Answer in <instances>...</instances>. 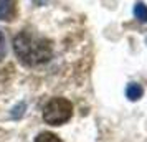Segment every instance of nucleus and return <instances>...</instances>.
<instances>
[{
    "mask_svg": "<svg viewBox=\"0 0 147 142\" xmlns=\"http://www.w3.org/2000/svg\"><path fill=\"white\" fill-rule=\"evenodd\" d=\"M15 0H0V20H12L15 15Z\"/></svg>",
    "mask_w": 147,
    "mask_h": 142,
    "instance_id": "3",
    "label": "nucleus"
},
{
    "mask_svg": "<svg viewBox=\"0 0 147 142\" xmlns=\"http://www.w3.org/2000/svg\"><path fill=\"white\" fill-rule=\"evenodd\" d=\"M35 142H61V139L53 132H40L36 135Z\"/></svg>",
    "mask_w": 147,
    "mask_h": 142,
    "instance_id": "6",
    "label": "nucleus"
},
{
    "mask_svg": "<svg viewBox=\"0 0 147 142\" xmlns=\"http://www.w3.org/2000/svg\"><path fill=\"white\" fill-rule=\"evenodd\" d=\"M134 15H136V18L142 23H146L147 22V5H144L142 2H139L136 7H134Z\"/></svg>",
    "mask_w": 147,
    "mask_h": 142,
    "instance_id": "5",
    "label": "nucleus"
},
{
    "mask_svg": "<svg viewBox=\"0 0 147 142\" xmlns=\"http://www.w3.org/2000/svg\"><path fill=\"white\" fill-rule=\"evenodd\" d=\"M126 94H127V98H129L131 101H137V99L142 98L144 89H142V86L137 84V83H131V84L127 86V89H126Z\"/></svg>",
    "mask_w": 147,
    "mask_h": 142,
    "instance_id": "4",
    "label": "nucleus"
},
{
    "mask_svg": "<svg viewBox=\"0 0 147 142\" xmlns=\"http://www.w3.org/2000/svg\"><path fill=\"white\" fill-rule=\"evenodd\" d=\"M73 116V104L65 98H53L43 109V119L51 126H61Z\"/></svg>",
    "mask_w": 147,
    "mask_h": 142,
    "instance_id": "2",
    "label": "nucleus"
},
{
    "mask_svg": "<svg viewBox=\"0 0 147 142\" xmlns=\"http://www.w3.org/2000/svg\"><path fill=\"white\" fill-rule=\"evenodd\" d=\"M5 51H7V46H5V36L0 32V61L5 58Z\"/></svg>",
    "mask_w": 147,
    "mask_h": 142,
    "instance_id": "7",
    "label": "nucleus"
},
{
    "mask_svg": "<svg viewBox=\"0 0 147 142\" xmlns=\"http://www.w3.org/2000/svg\"><path fill=\"white\" fill-rule=\"evenodd\" d=\"M13 50L17 58L27 66L43 65L53 55V48H51L50 40L38 36V35H33L32 32H27V30L20 32L15 36Z\"/></svg>",
    "mask_w": 147,
    "mask_h": 142,
    "instance_id": "1",
    "label": "nucleus"
}]
</instances>
